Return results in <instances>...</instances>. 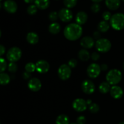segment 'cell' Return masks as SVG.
I'll list each match as a JSON object with an SVG mask.
<instances>
[{"label":"cell","instance_id":"6da1fadb","mask_svg":"<svg viewBox=\"0 0 124 124\" xmlns=\"http://www.w3.org/2000/svg\"><path fill=\"white\" fill-rule=\"evenodd\" d=\"M82 34V27L77 23H72L67 25L64 30V35L70 41L78 39Z\"/></svg>","mask_w":124,"mask_h":124},{"label":"cell","instance_id":"7a4b0ae2","mask_svg":"<svg viewBox=\"0 0 124 124\" xmlns=\"http://www.w3.org/2000/svg\"><path fill=\"white\" fill-rule=\"evenodd\" d=\"M111 26L116 30H121L124 29V14L117 13L114 14L110 19Z\"/></svg>","mask_w":124,"mask_h":124},{"label":"cell","instance_id":"3957f363","mask_svg":"<svg viewBox=\"0 0 124 124\" xmlns=\"http://www.w3.org/2000/svg\"><path fill=\"white\" fill-rule=\"evenodd\" d=\"M122 75L121 71L117 69H113L109 71L106 75L107 82L110 85H116L121 82Z\"/></svg>","mask_w":124,"mask_h":124},{"label":"cell","instance_id":"277c9868","mask_svg":"<svg viewBox=\"0 0 124 124\" xmlns=\"http://www.w3.org/2000/svg\"><path fill=\"white\" fill-rule=\"evenodd\" d=\"M22 52L18 47H13L10 48L7 53V58L10 62H15L20 59Z\"/></svg>","mask_w":124,"mask_h":124},{"label":"cell","instance_id":"5b68a950","mask_svg":"<svg viewBox=\"0 0 124 124\" xmlns=\"http://www.w3.org/2000/svg\"><path fill=\"white\" fill-rule=\"evenodd\" d=\"M111 47V42L105 38H101L97 40L96 42V48L97 50L101 53L108 52Z\"/></svg>","mask_w":124,"mask_h":124},{"label":"cell","instance_id":"8992f818","mask_svg":"<svg viewBox=\"0 0 124 124\" xmlns=\"http://www.w3.org/2000/svg\"><path fill=\"white\" fill-rule=\"evenodd\" d=\"M58 74L61 79L64 81L68 79L71 76V68L67 64H62L58 69Z\"/></svg>","mask_w":124,"mask_h":124},{"label":"cell","instance_id":"52a82bcc","mask_svg":"<svg viewBox=\"0 0 124 124\" xmlns=\"http://www.w3.org/2000/svg\"><path fill=\"white\" fill-rule=\"evenodd\" d=\"M101 66H99L98 64L93 63L90 64L88 67L87 70V73L88 76L91 78H96L98 77L101 73Z\"/></svg>","mask_w":124,"mask_h":124},{"label":"cell","instance_id":"ba28073f","mask_svg":"<svg viewBox=\"0 0 124 124\" xmlns=\"http://www.w3.org/2000/svg\"><path fill=\"white\" fill-rule=\"evenodd\" d=\"M59 18L63 22L67 23L70 21L73 18V13L70 9L64 8L61 9L58 12Z\"/></svg>","mask_w":124,"mask_h":124},{"label":"cell","instance_id":"9c48e42d","mask_svg":"<svg viewBox=\"0 0 124 124\" xmlns=\"http://www.w3.org/2000/svg\"><path fill=\"white\" fill-rule=\"evenodd\" d=\"M72 105L74 110L78 112H82L87 109V101H85L84 99L78 98L74 101Z\"/></svg>","mask_w":124,"mask_h":124},{"label":"cell","instance_id":"30bf717a","mask_svg":"<svg viewBox=\"0 0 124 124\" xmlns=\"http://www.w3.org/2000/svg\"><path fill=\"white\" fill-rule=\"evenodd\" d=\"M81 88L85 93L88 94H92L95 90V85L90 80H85L81 84Z\"/></svg>","mask_w":124,"mask_h":124},{"label":"cell","instance_id":"8fae6325","mask_svg":"<svg viewBox=\"0 0 124 124\" xmlns=\"http://www.w3.org/2000/svg\"><path fill=\"white\" fill-rule=\"evenodd\" d=\"M35 65H36V70L39 73H46L49 70V64L48 62L45 60L39 61Z\"/></svg>","mask_w":124,"mask_h":124},{"label":"cell","instance_id":"7c38bea8","mask_svg":"<svg viewBox=\"0 0 124 124\" xmlns=\"http://www.w3.org/2000/svg\"><path fill=\"white\" fill-rule=\"evenodd\" d=\"M4 8L8 13H14L18 9V6L13 0H7L4 3Z\"/></svg>","mask_w":124,"mask_h":124},{"label":"cell","instance_id":"4fadbf2b","mask_svg":"<svg viewBox=\"0 0 124 124\" xmlns=\"http://www.w3.org/2000/svg\"><path fill=\"white\" fill-rule=\"evenodd\" d=\"M42 86V84L39 79L36 78H31L28 82V87L32 92H38L39 90Z\"/></svg>","mask_w":124,"mask_h":124},{"label":"cell","instance_id":"5bb4252c","mask_svg":"<svg viewBox=\"0 0 124 124\" xmlns=\"http://www.w3.org/2000/svg\"><path fill=\"white\" fill-rule=\"evenodd\" d=\"M110 94L113 98L116 99H120L123 96V90L117 85H113L110 89Z\"/></svg>","mask_w":124,"mask_h":124},{"label":"cell","instance_id":"9a60e30c","mask_svg":"<svg viewBox=\"0 0 124 124\" xmlns=\"http://www.w3.org/2000/svg\"><path fill=\"white\" fill-rule=\"evenodd\" d=\"M94 44V39L90 36L84 37L81 41V46L85 49L91 48Z\"/></svg>","mask_w":124,"mask_h":124},{"label":"cell","instance_id":"2e32d148","mask_svg":"<svg viewBox=\"0 0 124 124\" xmlns=\"http://www.w3.org/2000/svg\"><path fill=\"white\" fill-rule=\"evenodd\" d=\"M87 19H88V15L87 13L85 12L81 11V12H78L76 15V23L79 25H81L84 24L87 22Z\"/></svg>","mask_w":124,"mask_h":124},{"label":"cell","instance_id":"e0dca14e","mask_svg":"<svg viewBox=\"0 0 124 124\" xmlns=\"http://www.w3.org/2000/svg\"><path fill=\"white\" fill-rule=\"evenodd\" d=\"M105 4L111 10H117L121 5V0H105Z\"/></svg>","mask_w":124,"mask_h":124},{"label":"cell","instance_id":"ac0fdd59","mask_svg":"<svg viewBox=\"0 0 124 124\" xmlns=\"http://www.w3.org/2000/svg\"><path fill=\"white\" fill-rule=\"evenodd\" d=\"M27 41L31 44H36L39 41V36L36 33L30 32L27 35Z\"/></svg>","mask_w":124,"mask_h":124},{"label":"cell","instance_id":"d6986e66","mask_svg":"<svg viewBox=\"0 0 124 124\" xmlns=\"http://www.w3.org/2000/svg\"><path fill=\"white\" fill-rule=\"evenodd\" d=\"M35 6L41 10H45L50 5L49 0H35Z\"/></svg>","mask_w":124,"mask_h":124},{"label":"cell","instance_id":"ffe728a7","mask_svg":"<svg viewBox=\"0 0 124 124\" xmlns=\"http://www.w3.org/2000/svg\"><path fill=\"white\" fill-rule=\"evenodd\" d=\"M61 30V26L59 24L57 23H53L48 27V31L53 35H56L59 33Z\"/></svg>","mask_w":124,"mask_h":124},{"label":"cell","instance_id":"44dd1931","mask_svg":"<svg viewBox=\"0 0 124 124\" xmlns=\"http://www.w3.org/2000/svg\"><path fill=\"white\" fill-rule=\"evenodd\" d=\"M78 56L82 61H87L90 58V54L86 49H82L79 52Z\"/></svg>","mask_w":124,"mask_h":124},{"label":"cell","instance_id":"7402d4cb","mask_svg":"<svg viewBox=\"0 0 124 124\" xmlns=\"http://www.w3.org/2000/svg\"><path fill=\"white\" fill-rule=\"evenodd\" d=\"M98 29L100 32H106L110 29V25L107 23V21H101L99 23L98 25Z\"/></svg>","mask_w":124,"mask_h":124},{"label":"cell","instance_id":"603a6c76","mask_svg":"<svg viewBox=\"0 0 124 124\" xmlns=\"http://www.w3.org/2000/svg\"><path fill=\"white\" fill-rule=\"evenodd\" d=\"M111 89L110 84L107 82H103L99 85V90L101 93H107L108 92H110Z\"/></svg>","mask_w":124,"mask_h":124},{"label":"cell","instance_id":"cb8c5ba5","mask_svg":"<svg viewBox=\"0 0 124 124\" xmlns=\"http://www.w3.org/2000/svg\"><path fill=\"white\" fill-rule=\"evenodd\" d=\"M70 120L69 117L65 115H61L57 117L56 120V124H70Z\"/></svg>","mask_w":124,"mask_h":124},{"label":"cell","instance_id":"d4e9b609","mask_svg":"<svg viewBox=\"0 0 124 124\" xmlns=\"http://www.w3.org/2000/svg\"><path fill=\"white\" fill-rule=\"evenodd\" d=\"M10 81V78L8 74L6 73H0V85H4L8 84Z\"/></svg>","mask_w":124,"mask_h":124},{"label":"cell","instance_id":"484cf974","mask_svg":"<svg viewBox=\"0 0 124 124\" xmlns=\"http://www.w3.org/2000/svg\"><path fill=\"white\" fill-rule=\"evenodd\" d=\"M78 0H64V4L67 8H71L76 5Z\"/></svg>","mask_w":124,"mask_h":124},{"label":"cell","instance_id":"4316f807","mask_svg":"<svg viewBox=\"0 0 124 124\" xmlns=\"http://www.w3.org/2000/svg\"><path fill=\"white\" fill-rule=\"evenodd\" d=\"M25 71L31 73L36 70V65L32 62H29L25 66Z\"/></svg>","mask_w":124,"mask_h":124},{"label":"cell","instance_id":"83f0119b","mask_svg":"<svg viewBox=\"0 0 124 124\" xmlns=\"http://www.w3.org/2000/svg\"><path fill=\"white\" fill-rule=\"evenodd\" d=\"M27 11V13L29 15H35L37 13L38 8L35 6V4H31L28 7Z\"/></svg>","mask_w":124,"mask_h":124},{"label":"cell","instance_id":"f1b7e54d","mask_svg":"<svg viewBox=\"0 0 124 124\" xmlns=\"http://www.w3.org/2000/svg\"><path fill=\"white\" fill-rule=\"evenodd\" d=\"M99 106L96 103H93L89 105V110L92 113H96L99 111Z\"/></svg>","mask_w":124,"mask_h":124},{"label":"cell","instance_id":"f546056e","mask_svg":"<svg viewBox=\"0 0 124 124\" xmlns=\"http://www.w3.org/2000/svg\"><path fill=\"white\" fill-rule=\"evenodd\" d=\"M7 62L4 58L0 57V73H3L7 68Z\"/></svg>","mask_w":124,"mask_h":124},{"label":"cell","instance_id":"4dcf8cb0","mask_svg":"<svg viewBox=\"0 0 124 124\" xmlns=\"http://www.w3.org/2000/svg\"><path fill=\"white\" fill-rule=\"evenodd\" d=\"M8 71L12 73H15L18 70V65L15 62H10L8 65Z\"/></svg>","mask_w":124,"mask_h":124},{"label":"cell","instance_id":"1f68e13d","mask_svg":"<svg viewBox=\"0 0 124 124\" xmlns=\"http://www.w3.org/2000/svg\"><path fill=\"white\" fill-rule=\"evenodd\" d=\"M48 18H49L50 20L54 22L58 19L59 16H58V13L56 12H52L49 13L48 15Z\"/></svg>","mask_w":124,"mask_h":124},{"label":"cell","instance_id":"d6a6232c","mask_svg":"<svg viewBox=\"0 0 124 124\" xmlns=\"http://www.w3.org/2000/svg\"><path fill=\"white\" fill-rule=\"evenodd\" d=\"M101 6L98 3H94L91 6V10L93 13H98L100 11Z\"/></svg>","mask_w":124,"mask_h":124},{"label":"cell","instance_id":"836d02e7","mask_svg":"<svg viewBox=\"0 0 124 124\" xmlns=\"http://www.w3.org/2000/svg\"><path fill=\"white\" fill-rule=\"evenodd\" d=\"M111 14L110 12H108V11H106V12H104V13H102V18L103 19H104V21H107L110 20L111 18Z\"/></svg>","mask_w":124,"mask_h":124},{"label":"cell","instance_id":"e575fe53","mask_svg":"<svg viewBox=\"0 0 124 124\" xmlns=\"http://www.w3.org/2000/svg\"><path fill=\"white\" fill-rule=\"evenodd\" d=\"M77 64H78V61L77 60L75 59H71L69 61V63H68V65H69V66L70 67V68L76 67Z\"/></svg>","mask_w":124,"mask_h":124},{"label":"cell","instance_id":"d590c367","mask_svg":"<svg viewBox=\"0 0 124 124\" xmlns=\"http://www.w3.org/2000/svg\"><path fill=\"white\" fill-rule=\"evenodd\" d=\"M77 124H85L86 123V118L84 116H81L78 117L77 120Z\"/></svg>","mask_w":124,"mask_h":124},{"label":"cell","instance_id":"8d00e7d4","mask_svg":"<svg viewBox=\"0 0 124 124\" xmlns=\"http://www.w3.org/2000/svg\"><path fill=\"white\" fill-rule=\"evenodd\" d=\"M91 58H92V59L93 61H98L99 59L100 55H99V54L98 52H93L92 54V55H91Z\"/></svg>","mask_w":124,"mask_h":124},{"label":"cell","instance_id":"74e56055","mask_svg":"<svg viewBox=\"0 0 124 124\" xmlns=\"http://www.w3.org/2000/svg\"><path fill=\"white\" fill-rule=\"evenodd\" d=\"M23 78H24V79H28L30 78V76H31V73L25 71V72L23 73Z\"/></svg>","mask_w":124,"mask_h":124},{"label":"cell","instance_id":"f35d334b","mask_svg":"<svg viewBox=\"0 0 124 124\" xmlns=\"http://www.w3.org/2000/svg\"><path fill=\"white\" fill-rule=\"evenodd\" d=\"M5 52H6V48H5L4 46L2 45H0V57L3 55Z\"/></svg>","mask_w":124,"mask_h":124},{"label":"cell","instance_id":"ab89813d","mask_svg":"<svg viewBox=\"0 0 124 124\" xmlns=\"http://www.w3.org/2000/svg\"><path fill=\"white\" fill-rule=\"evenodd\" d=\"M94 38L97 39H101V34H100V32L99 31H95V32L94 33Z\"/></svg>","mask_w":124,"mask_h":124},{"label":"cell","instance_id":"60d3db41","mask_svg":"<svg viewBox=\"0 0 124 124\" xmlns=\"http://www.w3.org/2000/svg\"><path fill=\"white\" fill-rule=\"evenodd\" d=\"M101 70H103V71H106L108 69V65L105 64H102V65L101 66Z\"/></svg>","mask_w":124,"mask_h":124},{"label":"cell","instance_id":"b9f144b4","mask_svg":"<svg viewBox=\"0 0 124 124\" xmlns=\"http://www.w3.org/2000/svg\"><path fill=\"white\" fill-rule=\"evenodd\" d=\"M24 1H25L26 3H28V4H30V3H32L33 2H34V1H35V0H24Z\"/></svg>","mask_w":124,"mask_h":124},{"label":"cell","instance_id":"7bdbcfd3","mask_svg":"<svg viewBox=\"0 0 124 124\" xmlns=\"http://www.w3.org/2000/svg\"><path fill=\"white\" fill-rule=\"evenodd\" d=\"M93 2H94V3H99V2H100L101 1H102V0H92Z\"/></svg>","mask_w":124,"mask_h":124},{"label":"cell","instance_id":"ee69618b","mask_svg":"<svg viewBox=\"0 0 124 124\" xmlns=\"http://www.w3.org/2000/svg\"><path fill=\"white\" fill-rule=\"evenodd\" d=\"M87 105H90L91 104H92V100H90V99H88V100L87 101Z\"/></svg>","mask_w":124,"mask_h":124},{"label":"cell","instance_id":"f6af8a7d","mask_svg":"<svg viewBox=\"0 0 124 124\" xmlns=\"http://www.w3.org/2000/svg\"><path fill=\"white\" fill-rule=\"evenodd\" d=\"M119 124H124V122H121V123H119Z\"/></svg>","mask_w":124,"mask_h":124},{"label":"cell","instance_id":"bcb514c9","mask_svg":"<svg viewBox=\"0 0 124 124\" xmlns=\"http://www.w3.org/2000/svg\"><path fill=\"white\" fill-rule=\"evenodd\" d=\"M1 30H0V38H1Z\"/></svg>","mask_w":124,"mask_h":124},{"label":"cell","instance_id":"7dc6e473","mask_svg":"<svg viewBox=\"0 0 124 124\" xmlns=\"http://www.w3.org/2000/svg\"><path fill=\"white\" fill-rule=\"evenodd\" d=\"M1 3H0V9H1Z\"/></svg>","mask_w":124,"mask_h":124},{"label":"cell","instance_id":"c3c4849f","mask_svg":"<svg viewBox=\"0 0 124 124\" xmlns=\"http://www.w3.org/2000/svg\"><path fill=\"white\" fill-rule=\"evenodd\" d=\"M75 124V123H71V124Z\"/></svg>","mask_w":124,"mask_h":124},{"label":"cell","instance_id":"681fc988","mask_svg":"<svg viewBox=\"0 0 124 124\" xmlns=\"http://www.w3.org/2000/svg\"><path fill=\"white\" fill-rule=\"evenodd\" d=\"M123 67H124V64H123Z\"/></svg>","mask_w":124,"mask_h":124},{"label":"cell","instance_id":"f907efd6","mask_svg":"<svg viewBox=\"0 0 124 124\" xmlns=\"http://www.w3.org/2000/svg\"><path fill=\"white\" fill-rule=\"evenodd\" d=\"M122 1H124V0H122Z\"/></svg>","mask_w":124,"mask_h":124},{"label":"cell","instance_id":"816d5d0a","mask_svg":"<svg viewBox=\"0 0 124 124\" xmlns=\"http://www.w3.org/2000/svg\"><path fill=\"white\" fill-rule=\"evenodd\" d=\"M2 1V0H0V1Z\"/></svg>","mask_w":124,"mask_h":124}]
</instances>
